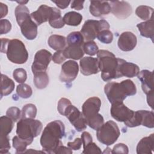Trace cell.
<instances>
[{
  "label": "cell",
  "mask_w": 154,
  "mask_h": 154,
  "mask_svg": "<svg viewBox=\"0 0 154 154\" xmlns=\"http://www.w3.org/2000/svg\"><path fill=\"white\" fill-rule=\"evenodd\" d=\"M82 49L84 53L93 56L98 52V46L94 41H88L84 43L82 45Z\"/></svg>",
  "instance_id": "cell-36"
},
{
  "label": "cell",
  "mask_w": 154,
  "mask_h": 154,
  "mask_svg": "<svg viewBox=\"0 0 154 154\" xmlns=\"http://www.w3.org/2000/svg\"><path fill=\"white\" fill-rule=\"evenodd\" d=\"M71 8L76 10H81L83 8L84 1H73L71 2Z\"/></svg>",
  "instance_id": "cell-47"
},
{
  "label": "cell",
  "mask_w": 154,
  "mask_h": 154,
  "mask_svg": "<svg viewBox=\"0 0 154 154\" xmlns=\"http://www.w3.org/2000/svg\"><path fill=\"white\" fill-rule=\"evenodd\" d=\"M63 52L66 58H71L75 60L81 58L85 54L82 46H68L63 50Z\"/></svg>",
  "instance_id": "cell-25"
},
{
  "label": "cell",
  "mask_w": 154,
  "mask_h": 154,
  "mask_svg": "<svg viewBox=\"0 0 154 154\" xmlns=\"http://www.w3.org/2000/svg\"><path fill=\"white\" fill-rule=\"evenodd\" d=\"M79 71L78 63L73 60L64 63L61 66L60 79L62 82H70L75 79Z\"/></svg>",
  "instance_id": "cell-14"
},
{
  "label": "cell",
  "mask_w": 154,
  "mask_h": 154,
  "mask_svg": "<svg viewBox=\"0 0 154 154\" xmlns=\"http://www.w3.org/2000/svg\"><path fill=\"white\" fill-rule=\"evenodd\" d=\"M90 12L94 17H100L111 12V6L108 1H91Z\"/></svg>",
  "instance_id": "cell-20"
},
{
  "label": "cell",
  "mask_w": 154,
  "mask_h": 154,
  "mask_svg": "<svg viewBox=\"0 0 154 154\" xmlns=\"http://www.w3.org/2000/svg\"><path fill=\"white\" fill-rule=\"evenodd\" d=\"M100 106V99L92 97L87 99L82 106V113L87 125L94 130L99 129L104 122L103 117L99 113Z\"/></svg>",
  "instance_id": "cell-5"
},
{
  "label": "cell",
  "mask_w": 154,
  "mask_h": 154,
  "mask_svg": "<svg viewBox=\"0 0 154 154\" xmlns=\"http://www.w3.org/2000/svg\"><path fill=\"white\" fill-rule=\"evenodd\" d=\"M154 145V134H152L148 137L143 138L137 146L138 154H152Z\"/></svg>",
  "instance_id": "cell-22"
},
{
  "label": "cell",
  "mask_w": 154,
  "mask_h": 154,
  "mask_svg": "<svg viewBox=\"0 0 154 154\" xmlns=\"http://www.w3.org/2000/svg\"><path fill=\"white\" fill-rule=\"evenodd\" d=\"M17 3H19V5H25V4H26V3H27L28 2V1H17Z\"/></svg>",
  "instance_id": "cell-51"
},
{
  "label": "cell",
  "mask_w": 154,
  "mask_h": 154,
  "mask_svg": "<svg viewBox=\"0 0 154 154\" xmlns=\"http://www.w3.org/2000/svg\"><path fill=\"white\" fill-rule=\"evenodd\" d=\"M82 144V140L81 138H76L73 142H68L67 146L72 150H77L81 149Z\"/></svg>",
  "instance_id": "cell-45"
},
{
  "label": "cell",
  "mask_w": 154,
  "mask_h": 154,
  "mask_svg": "<svg viewBox=\"0 0 154 154\" xmlns=\"http://www.w3.org/2000/svg\"><path fill=\"white\" fill-rule=\"evenodd\" d=\"M153 93L149 94L147 95V103L149 106H150V107L153 109Z\"/></svg>",
  "instance_id": "cell-50"
},
{
  "label": "cell",
  "mask_w": 154,
  "mask_h": 154,
  "mask_svg": "<svg viewBox=\"0 0 154 154\" xmlns=\"http://www.w3.org/2000/svg\"><path fill=\"white\" fill-rule=\"evenodd\" d=\"M104 91L108 100L112 104L123 102L128 96L135 95L137 88L131 80L126 79L120 83L116 82L107 83L104 87Z\"/></svg>",
  "instance_id": "cell-2"
},
{
  "label": "cell",
  "mask_w": 154,
  "mask_h": 154,
  "mask_svg": "<svg viewBox=\"0 0 154 154\" xmlns=\"http://www.w3.org/2000/svg\"><path fill=\"white\" fill-rule=\"evenodd\" d=\"M138 78L141 82V88L146 95L152 93L153 87V73L148 70H143L138 74Z\"/></svg>",
  "instance_id": "cell-21"
},
{
  "label": "cell",
  "mask_w": 154,
  "mask_h": 154,
  "mask_svg": "<svg viewBox=\"0 0 154 154\" xmlns=\"http://www.w3.org/2000/svg\"><path fill=\"white\" fill-rule=\"evenodd\" d=\"M99 69L101 71V77L104 81L119 78V58L106 50H99L97 52Z\"/></svg>",
  "instance_id": "cell-3"
},
{
  "label": "cell",
  "mask_w": 154,
  "mask_h": 154,
  "mask_svg": "<svg viewBox=\"0 0 154 154\" xmlns=\"http://www.w3.org/2000/svg\"><path fill=\"white\" fill-rule=\"evenodd\" d=\"M63 19L64 23L67 25L78 26L81 23L82 16L80 13L76 11H70L66 13Z\"/></svg>",
  "instance_id": "cell-28"
},
{
  "label": "cell",
  "mask_w": 154,
  "mask_h": 154,
  "mask_svg": "<svg viewBox=\"0 0 154 154\" xmlns=\"http://www.w3.org/2000/svg\"><path fill=\"white\" fill-rule=\"evenodd\" d=\"M1 52L6 53L8 59L17 64L25 63L28 58V53L24 43L18 39L2 38Z\"/></svg>",
  "instance_id": "cell-4"
},
{
  "label": "cell",
  "mask_w": 154,
  "mask_h": 154,
  "mask_svg": "<svg viewBox=\"0 0 154 154\" xmlns=\"http://www.w3.org/2000/svg\"><path fill=\"white\" fill-rule=\"evenodd\" d=\"M66 58L65 57L63 52V50L57 51L54 53L52 56V60L55 64H61L66 60Z\"/></svg>",
  "instance_id": "cell-44"
},
{
  "label": "cell",
  "mask_w": 154,
  "mask_h": 154,
  "mask_svg": "<svg viewBox=\"0 0 154 154\" xmlns=\"http://www.w3.org/2000/svg\"><path fill=\"white\" fill-rule=\"evenodd\" d=\"M96 131V137L98 141L106 146L113 144L120 135L117 125L112 120L103 123Z\"/></svg>",
  "instance_id": "cell-8"
},
{
  "label": "cell",
  "mask_w": 154,
  "mask_h": 154,
  "mask_svg": "<svg viewBox=\"0 0 154 154\" xmlns=\"http://www.w3.org/2000/svg\"><path fill=\"white\" fill-rule=\"evenodd\" d=\"M14 83L12 79L9 78L7 75L1 74V96L10 94L14 88Z\"/></svg>",
  "instance_id": "cell-26"
},
{
  "label": "cell",
  "mask_w": 154,
  "mask_h": 154,
  "mask_svg": "<svg viewBox=\"0 0 154 154\" xmlns=\"http://www.w3.org/2000/svg\"><path fill=\"white\" fill-rule=\"evenodd\" d=\"M109 3L111 6V11L118 19H125L129 17L132 12V7L128 2L112 1Z\"/></svg>",
  "instance_id": "cell-15"
},
{
  "label": "cell",
  "mask_w": 154,
  "mask_h": 154,
  "mask_svg": "<svg viewBox=\"0 0 154 154\" xmlns=\"http://www.w3.org/2000/svg\"><path fill=\"white\" fill-rule=\"evenodd\" d=\"M70 104H72V103H71L70 100H69L68 99H66L64 97L60 99L58 101V106H57V109H58V111L59 112V113L63 116L66 109Z\"/></svg>",
  "instance_id": "cell-41"
},
{
  "label": "cell",
  "mask_w": 154,
  "mask_h": 154,
  "mask_svg": "<svg viewBox=\"0 0 154 154\" xmlns=\"http://www.w3.org/2000/svg\"><path fill=\"white\" fill-rule=\"evenodd\" d=\"M34 75V83L38 89H43L49 84V76L46 72H38Z\"/></svg>",
  "instance_id": "cell-30"
},
{
  "label": "cell",
  "mask_w": 154,
  "mask_h": 154,
  "mask_svg": "<svg viewBox=\"0 0 154 154\" xmlns=\"http://www.w3.org/2000/svg\"><path fill=\"white\" fill-rule=\"evenodd\" d=\"M6 116L10 117L14 122H16L21 117V111L19 108L11 106L7 109Z\"/></svg>",
  "instance_id": "cell-39"
},
{
  "label": "cell",
  "mask_w": 154,
  "mask_h": 154,
  "mask_svg": "<svg viewBox=\"0 0 154 154\" xmlns=\"http://www.w3.org/2000/svg\"><path fill=\"white\" fill-rule=\"evenodd\" d=\"M140 72L138 66L132 63L127 62L125 60L119 58L118 73L119 77L125 76L128 78H133Z\"/></svg>",
  "instance_id": "cell-16"
},
{
  "label": "cell",
  "mask_w": 154,
  "mask_h": 154,
  "mask_svg": "<svg viewBox=\"0 0 154 154\" xmlns=\"http://www.w3.org/2000/svg\"><path fill=\"white\" fill-rule=\"evenodd\" d=\"M81 72L82 75L88 76L99 72V64L97 59L91 57H85L79 62Z\"/></svg>",
  "instance_id": "cell-17"
},
{
  "label": "cell",
  "mask_w": 154,
  "mask_h": 154,
  "mask_svg": "<svg viewBox=\"0 0 154 154\" xmlns=\"http://www.w3.org/2000/svg\"><path fill=\"white\" fill-rule=\"evenodd\" d=\"M84 37L81 32L74 31L70 32L67 37L66 40L68 46H82L84 44Z\"/></svg>",
  "instance_id": "cell-32"
},
{
  "label": "cell",
  "mask_w": 154,
  "mask_h": 154,
  "mask_svg": "<svg viewBox=\"0 0 154 154\" xmlns=\"http://www.w3.org/2000/svg\"><path fill=\"white\" fill-rule=\"evenodd\" d=\"M42 128V123L38 120L21 119L17 123L16 134L20 138L32 143L34 138L40 134Z\"/></svg>",
  "instance_id": "cell-7"
},
{
  "label": "cell",
  "mask_w": 154,
  "mask_h": 154,
  "mask_svg": "<svg viewBox=\"0 0 154 154\" xmlns=\"http://www.w3.org/2000/svg\"><path fill=\"white\" fill-rule=\"evenodd\" d=\"M0 8H1V18L5 17L8 13V7L7 6L3 4L2 2H0Z\"/></svg>",
  "instance_id": "cell-49"
},
{
  "label": "cell",
  "mask_w": 154,
  "mask_h": 154,
  "mask_svg": "<svg viewBox=\"0 0 154 154\" xmlns=\"http://www.w3.org/2000/svg\"><path fill=\"white\" fill-rule=\"evenodd\" d=\"M129 150L126 145L123 143H119L115 145L111 151L112 153H128Z\"/></svg>",
  "instance_id": "cell-43"
},
{
  "label": "cell",
  "mask_w": 154,
  "mask_h": 154,
  "mask_svg": "<svg viewBox=\"0 0 154 154\" xmlns=\"http://www.w3.org/2000/svg\"><path fill=\"white\" fill-rule=\"evenodd\" d=\"M37 114V108L32 103L24 105L22 109L21 119H34Z\"/></svg>",
  "instance_id": "cell-34"
},
{
  "label": "cell",
  "mask_w": 154,
  "mask_h": 154,
  "mask_svg": "<svg viewBox=\"0 0 154 154\" xmlns=\"http://www.w3.org/2000/svg\"><path fill=\"white\" fill-rule=\"evenodd\" d=\"M52 58V55L49 51L46 49L38 51L35 54L34 61L31 66L32 73L46 72Z\"/></svg>",
  "instance_id": "cell-12"
},
{
  "label": "cell",
  "mask_w": 154,
  "mask_h": 154,
  "mask_svg": "<svg viewBox=\"0 0 154 154\" xmlns=\"http://www.w3.org/2000/svg\"><path fill=\"white\" fill-rule=\"evenodd\" d=\"M13 76L14 79L18 83L23 84L26 79L27 74L25 69L22 68L16 69L13 71Z\"/></svg>",
  "instance_id": "cell-38"
},
{
  "label": "cell",
  "mask_w": 154,
  "mask_h": 154,
  "mask_svg": "<svg viewBox=\"0 0 154 154\" xmlns=\"http://www.w3.org/2000/svg\"><path fill=\"white\" fill-rule=\"evenodd\" d=\"M0 34L1 35L7 34L11 29V24L7 19H1L0 20Z\"/></svg>",
  "instance_id": "cell-42"
},
{
  "label": "cell",
  "mask_w": 154,
  "mask_h": 154,
  "mask_svg": "<svg viewBox=\"0 0 154 154\" xmlns=\"http://www.w3.org/2000/svg\"><path fill=\"white\" fill-rule=\"evenodd\" d=\"M110 112L116 120L124 123L129 121L134 114V111L128 108L123 102L112 103Z\"/></svg>",
  "instance_id": "cell-13"
},
{
  "label": "cell",
  "mask_w": 154,
  "mask_h": 154,
  "mask_svg": "<svg viewBox=\"0 0 154 154\" xmlns=\"http://www.w3.org/2000/svg\"><path fill=\"white\" fill-rule=\"evenodd\" d=\"M13 146L16 149V153H25L26 147L32 143L29 141L22 139L17 135L14 136L13 138Z\"/></svg>",
  "instance_id": "cell-33"
},
{
  "label": "cell",
  "mask_w": 154,
  "mask_h": 154,
  "mask_svg": "<svg viewBox=\"0 0 154 154\" xmlns=\"http://www.w3.org/2000/svg\"><path fill=\"white\" fill-rule=\"evenodd\" d=\"M0 153H8L10 149V144L8 135L11 132L14 122L8 116H3L0 118Z\"/></svg>",
  "instance_id": "cell-10"
},
{
  "label": "cell",
  "mask_w": 154,
  "mask_h": 154,
  "mask_svg": "<svg viewBox=\"0 0 154 154\" xmlns=\"http://www.w3.org/2000/svg\"><path fill=\"white\" fill-rule=\"evenodd\" d=\"M84 150L82 152V153L85 154H91V153H101V150L100 148L92 141L89 142L87 144L83 146Z\"/></svg>",
  "instance_id": "cell-40"
},
{
  "label": "cell",
  "mask_w": 154,
  "mask_h": 154,
  "mask_svg": "<svg viewBox=\"0 0 154 154\" xmlns=\"http://www.w3.org/2000/svg\"><path fill=\"white\" fill-rule=\"evenodd\" d=\"M137 43L136 35L131 32H123L119 36L118 46L123 51H131L133 50Z\"/></svg>",
  "instance_id": "cell-18"
},
{
  "label": "cell",
  "mask_w": 154,
  "mask_h": 154,
  "mask_svg": "<svg viewBox=\"0 0 154 154\" xmlns=\"http://www.w3.org/2000/svg\"><path fill=\"white\" fill-rule=\"evenodd\" d=\"M52 2L55 3L58 7L61 9L67 8L71 2L70 1H52Z\"/></svg>",
  "instance_id": "cell-48"
},
{
  "label": "cell",
  "mask_w": 154,
  "mask_h": 154,
  "mask_svg": "<svg viewBox=\"0 0 154 154\" xmlns=\"http://www.w3.org/2000/svg\"><path fill=\"white\" fill-rule=\"evenodd\" d=\"M49 23L54 28H61L64 26L65 23L61 17L60 10L54 7L53 13L49 20Z\"/></svg>",
  "instance_id": "cell-29"
},
{
  "label": "cell",
  "mask_w": 154,
  "mask_h": 154,
  "mask_svg": "<svg viewBox=\"0 0 154 154\" xmlns=\"http://www.w3.org/2000/svg\"><path fill=\"white\" fill-rule=\"evenodd\" d=\"M16 93L17 95L23 99H27L31 96L32 94V88L26 84H21L17 86Z\"/></svg>",
  "instance_id": "cell-35"
},
{
  "label": "cell",
  "mask_w": 154,
  "mask_h": 154,
  "mask_svg": "<svg viewBox=\"0 0 154 154\" xmlns=\"http://www.w3.org/2000/svg\"><path fill=\"white\" fill-rule=\"evenodd\" d=\"M137 27L143 37L149 38L153 41L154 35L153 19L137 24Z\"/></svg>",
  "instance_id": "cell-23"
},
{
  "label": "cell",
  "mask_w": 154,
  "mask_h": 154,
  "mask_svg": "<svg viewBox=\"0 0 154 154\" xmlns=\"http://www.w3.org/2000/svg\"><path fill=\"white\" fill-rule=\"evenodd\" d=\"M54 153H67V154H72V150L69 147H65L63 145L60 146L55 151Z\"/></svg>",
  "instance_id": "cell-46"
},
{
  "label": "cell",
  "mask_w": 154,
  "mask_h": 154,
  "mask_svg": "<svg viewBox=\"0 0 154 154\" xmlns=\"http://www.w3.org/2000/svg\"><path fill=\"white\" fill-rule=\"evenodd\" d=\"M97 38L103 43L109 44L113 40V34L109 29H104L98 33Z\"/></svg>",
  "instance_id": "cell-37"
},
{
  "label": "cell",
  "mask_w": 154,
  "mask_h": 154,
  "mask_svg": "<svg viewBox=\"0 0 154 154\" xmlns=\"http://www.w3.org/2000/svg\"><path fill=\"white\" fill-rule=\"evenodd\" d=\"M153 9L147 5H140L135 10V14L141 19L148 20L153 19Z\"/></svg>",
  "instance_id": "cell-31"
},
{
  "label": "cell",
  "mask_w": 154,
  "mask_h": 154,
  "mask_svg": "<svg viewBox=\"0 0 154 154\" xmlns=\"http://www.w3.org/2000/svg\"><path fill=\"white\" fill-rule=\"evenodd\" d=\"M49 46L55 51L64 50L66 48V38L63 35L54 34L49 37L48 41Z\"/></svg>",
  "instance_id": "cell-24"
},
{
  "label": "cell",
  "mask_w": 154,
  "mask_h": 154,
  "mask_svg": "<svg viewBox=\"0 0 154 154\" xmlns=\"http://www.w3.org/2000/svg\"><path fill=\"white\" fill-rule=\"evenodd\" d=\"M109 25L107 21L102 19L100 20H86L81 30V33L84 38L88 41H93L97 37L98 33L104 29H109Z\"/></svg>",
  "instance_id": "cell-9"
},
{
  "label": "cell",
  "mask_w": 154,
  "mask_h": 154,
  "mask_svg": "<svg viewBox=\"0 0 154 154\" xmlns=\"http://www.w3.org/2000/svg\"><path fill=\"white\" fill-rule=\"evenodd\" d=\"M54 10V7H51L46 5H41L38 9L32 12L30 15L34 22L40 25L42 23L49 21Z\"/></svg>",
  "instance_id": "cell-19"
},
{
  "label": "cell",
  "mask_w": 154,
  "mask_h": 154,
  "mask_svg": "<svg viewBox=\"0 0 154 154\" xmlns=\"http://www.w3.org/2000/svg\"><path fill=\"white\" fill-rule=\"evenodd\" d=\"M138 112L140 115V125L149 128H153L154 127L153 112L147 110H138Z\"/></svg>",
  "instance_id": "cell-27"
},
{
  "label": "cell",
  "mask_w": 154,
  "mask_h": 154,
  "mask_svg": "<svg viewBox=\"0 0 154 154\" xmlns=\"http://www.w3.org/2000/svg\"><path fill=\"white\" fill-rule=\"evenodd\" d=\"M63 116L69 119L77 131L81 132L86 129L87 124L82 113L74 105L72 104L69 105L66 109Z\"/></svg>",
  "instance_id": "cell-11"
},
{
  "label": "cell",
  "mask_w": 154,
  "mask_h": 154,
  "mask_svg": "<svg viewBox=\"0 0 154 154\" xmlns=\"http://www.w3.org/2000/svg\"><path fill=\"white\" fill-rule=\"evenodd\" d=\"M16 21L22 35L28 40H34L37 35V25L32 20L29 11L25 5H19L15 9Z\"/></svg>",
  "instance_id": "cell-6"
},
{
  "label": "cell",
  "mask_w": 154,
  "mask_h": 154,
  "mask_svg": "<svg viewBox=\"0 0 154 154\" xmlns=\"http://www.w3.org/2000/svg\"><path fill=\"white\" fill-rule=\"evenodd\" d=\"M64 135L65 127L61 121L58 120L49 123L40 137L43 151L47 153H54L57 148L63 145L61 139Z\"/></svg>",
  "instance_id": "cell-1"
}]
</instances>
